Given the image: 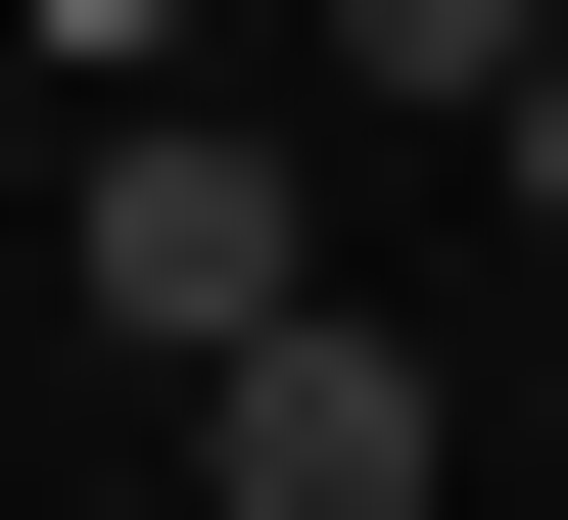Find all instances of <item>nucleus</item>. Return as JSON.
Returning a JSON list of instances; mask_svg holds the SVG:
<instances>
[{
    "mask_svg": "<svg viewBox=\"0 0 568 520\" xmlns=\"http://www.w3.org/2000/svg\"><path fill=\"white\" fill-rule=\"evenodd\" d=\"M95 332H142V379H284V332H332L284 142H142V95H95Z\"/></svg>",
    "mask_w": 568,
    "mask_h": 520,
    "instance_id": "obj_1",
    "label": "nucleus"
},
{
    "mask_svg": "<svg viewBox=\"0 0 568 520\" xmlns=\"http://www.w3.org/2000/svg\"><path fill=\"white\" fill-rule=\"evenodd\" d=\"M190 473H237V520H426V379H379V332H284V379H190Z\"/></svg>",
    "mask_w": 568,
    "mask_h": 520,
    "instance_id": "obj_2",
    "label": "nucleus"
},
{
    "mask_svg": "<svg viewBox=\"0 0 568 520\" xmlns=\"http://www.w3.org/2000/svg\"><path fill=\"white\" fill-rule=\"evenodd\" d=\"M474 190H521V237H568V48H474Z\"/></svg>",
    "mask_w": 568,
    "mask_h": 520,
    "instance_id": "obj_3",
    "label": "nucleus"
}]
</instances>
